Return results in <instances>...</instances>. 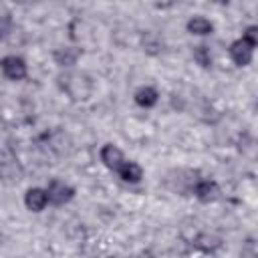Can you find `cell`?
Masks as SVG:
<instances>
[{
    "label": "cell",
    "instance_id": "cell-1",
    "mask_svg": "<svg viewBox=\"0 0 258 258\" xmlns=\"http://www.w3.org/2000/svg\"><path fill=\"white\" fill-rule=\"evenodd\" d=\"M58 87L67 93L71 101H87L93 93L91 79L83 73H64L58 77Z\"/></svg>",
    "mask_w": 258,
    "mask_h": 258
},
{
    "label": "cell",
    "instance_id": "cell-2",
    "mask_svg": "<svg viewBox=\"0 0 258 258\" xmlns=\"http://www.w3.org/2000/svg\"><path fill=\"white\" fill-rule=\"evenodd\" d=\"M24 177L22 163L12 149H0V181L6 185H16Z\"/></svg>",
    "mask_w": 258,
    "mask_h": 258
},
{
    "label": "cell",
    "instance_id": "cell-3",
    "mask_svg": "<svg viewBox=\"0 0 258 258\" xmlns=\"http://www.w3.org/2000/svg\"><path fill=\"white\" fill-rule=\"evenodd\" d=\"M0 71L8 81H22L28 75L26 60L16 54H8V56L0 58Z\"/></svg>",
    "mask_w": 258,
    "mask_h": 258
},
{
    "label": "cell",
    "instance_id": "cell-4",
    "mask_svg": "<svg viewBox=\"0 0 258 258\" xmlns=\"http://www.w3.org/2000/svg\"><path fill=\"white\" fill-rule=\"evenodd\" d=\"M46 196H48V204L52 206H64L75 198V187L64 183L62 179H50L48 187H46Z\"/></svg>",
    "mask_w": 258,
    "mask_h": 258
},
{
    "label": "cell",
    "instance_id": "cell-5",
    "mask_svg": "<svg viewBox=\"0 0 258 258\" xmlns=\"http://www.w3.org/2000/svg\"><path fill=\"white\" fill-rule=\"evenodd\" d=\"M99 157H101L103 165H105L107 169L115 171V173H117V171L121 169V165L127 161V159H125V155H123V151H121L117 145H113V143L103 145V147H101V151H99Z\"/></svg>",
    "mask_w": 258,
    "mask_h": 258
},
{
    "label": "cell",
    "instance_id": "cell-6",
    "mask_svg": "<svg viewBox=\"0 0 258 258\" xmlns=\"http://www.w3.org/2000/svg\"><path fill=\"white\" fill-rule=\"evenodd\" d=\"M252 54H254V46L248 44L244 38H238L230 44V56L238 67H248L252 62Z\"/></svg>",
    "mask_w": 258,
    "mask_h": 258
},
{
    "label": "cell",
    "instance_id": "cell-7",
    "mask_svg": "<svg viewBox=\"0 0 258 258\" xmlns=\"http://www.w3.org/2000/svg\"><path fill=\"white\" fill-rule=\"evenodd\" d=\"M222 238L214 232H200L196 238H194V248L202 254H216L220 248H222Z\"/></svg>",
    "mask_w": 258,
    "mask_h": 258
},
{
    "label": "cell",
    "instance_id": "cell-8",
    "mask_svg": "<svg viewBox=\"0 0 258 258\" xmlns=\"http://www.w3.org/2000/svg\"><path fill=\"white\" fill-rule=\"evenodd\" d=\"M194 196L202 204H210V202H216L220 198V187H218V183L214 179H202V181L196 183Z\"/></svg>",
    "mask_w": 258,
    "mask_h": 258
},
{
    "label": "cell",
    "instance_id": "cell-9",
    "mask_svg": "<svg viewBox=\"0 0 258 258\" xmlns=\"http://www.w3.org/2000/svg\"><path fill=\"white\" fill-rule=\"evenodd\" d=\"M48 204V196H46V189L42 187H30L26 189L24 194V206L30 210V212H42Z\"/></svg>",
    "mask_w": 258,
    "mask_h": 258
},
{
    "label": "cell",
    "instance_id": "cell-10",
    "mask_svg": "<svg viewBox=\"0 0 258 258\" xmlns=\"http://www.w3.org/2000/svg\"><path fill=\"white\" fill-rule=\"evenodd\" d=\"M187 32L189 34H196V36H210L214 32V22L208 20L206 16H191L185 24Z\"/></svg>",
    "mask_w": 258,
    "mask_h": 258
},
{
    "label": "cell",
    "instance_id": "cell-11",
    "mask_svg": "<svg viewBox=\"0 0 258 258\" xmlns=\"http://www.w3.org/2000/svg\"><path fill=\"white\" fill-rule=\"evenodd\" d=\"M133 99H135V103H137L139 107H143V109H151V107L157 105V101H159V93H157L153 87L143 85V87H139V89L135 91Z\"/></svg>",
    "mask_w": 258,
    "mask_h": 258
},
{
    "label": "cell",
    "instance_id": "cell-12",
    "mask_svg": "<svg viewBox=\"0 0 258 258\" xmlns=\"http://www.w3.org/2000/svg\"><path fill=\"white\" fill-rule=\"evenodd\" d=\"M54 62L58 67H75L79 56H81V48H75V46H64V48H56L54 50Z\"/></svg>",
    "mask_w": 258,
    "mask_h": 258
},
{
    "label": "cell",
    "instance_id": "cell-13",
    "mask_svg": "<svg viewBox=\"0 0 258 258\" xmlns=\"http://www.w3.org/2000/svg\"><path fill=\"white\" fill-rule=\"evenodd\" d=\"M117 173H119V177H121L123 181H127V183H139L141 177H143V169H141V165L135 163V161H125Z\"/></svg>",
    "mask_w": 258,
    "mask_h": 258
},
{
    "label": "cell",
    "instance_id": "cell-14",
    "mask_svg": "<svg viewBox=\"0 0 258 258\" xmlns=\"http://www.w3.org/2000/svg\"><path fill=\"white\" fill-rule=\"evenodd\" d=\"M191 56H194V60H196L202 69H210V67H212V52H210V48H208L206 44L194 46Z\"/></svg>",
    "mask_w": 258,
    "mask_h": 258
},
{
    "label": "cell",
    "instance_id": "cell-15",
    "mask_svg": "<svg viewBox=\"0 0 258 258\" xmlns=\"http://www.w3.org/2000/svg\"><path fill=\"white\" fill-rule=\"evenodd\" d=\"M242 38L248 42V44H252V46H256L258 44V26H248L246 30H244V34H242Z\"/></svg>",
    "mask_w": 258,
    "mask_h": 258
},
{
    "label": "cell",
    "instance_id": "cell-16",
    "mask_svg": "<svg viewBox=\"0 0 258 258\" xmlns=\"http://www.w3.org/2000/svg\"><path fill=\"white\" fill-rule=\"evenodd\" d=\"M240 258H258V252H256L252 240H248V242L244 244V248L240 250Z\"/></svg>",
    "mask_w": 258,
    "mask_h": 258
},
{
    "label": "cell",
    "instance_id": "cell-17",
    "mask_svg": "<svg viewBox=\"0 0 258 258\" xmlns=\"http://www.w3.org/2000/svg\"><path fill=\"white\" fill-rule=\"evenodd\" d=\"M137 258H155V256H153V254H151L149 250H145V252H141V254H139Z\"/></svg>",
    "mask_w": 258,
    "mask_h": 258
},
{
    "label": "cell",
    "instance_id": "cell-18",
    "mask_svg": "<svg viewBox=\"0 0 258 258\" xmlns=\"http://www.w3.org/2000/svg\"><path fill=\"white\" fill-rule=\"evenodd\" d=\"M111 258H121V256H111Z\"/></svg>",
    "mask_w": 258,
    "mask_h": 258
},
{
    "label": "cell",
    "instance_id": "cell-19",
    "mask_svg": "<svg viewBox=\"0 0 258 258\" xmlns=\"http://www.w3.org/2000/svg\"><path fill=\"white\" fill-rule=\"evenodd\" d=\"M0 38H2V30H0Z\"/></svg>",
    "mask_w": 258,
    "mask_h": 258
}]
</instances>
